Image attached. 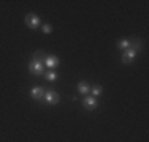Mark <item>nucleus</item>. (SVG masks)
<instances>
[{
  "label": "nucleus",
  "mask_w": 149,
  "mask_h": 142,
  "mask_svg": "<svg viewBox=\"0 0 149 142\" xmlns=\"http://www.w3.org/2000/svg\"><path fill=\"white\" fill-rule=\"evenodd\" d=\"M43 54H45L43 51H37L32 55V60L29 63V71L33 76H41V74H45V59L46 57Z\"/></svg>",
  "instance_id": "1"
},
{
  "label": "nucleus",
  "mask_w": 149,
  "mask_h": 142,
  "mask_svg": "<svg viewBox=\"0 0 149 142\" xmlns=\"http://www.w3.org/2000/svg\"><path fill=\"white\" fill-rule=\"evenodd\" d=\"M26 26L29 27V28H32V30H35V28H38L41 26V21H40V16H37L35 13H29L26 16Z\"/></svg>",
  "instance_id": "2"
},
{
  "label": "nucleus",
  "mask_w": 149,
  "mask_h": 142,
  "mask_svg": "<svg viewBox=\"0 0 149 142\" xmlns=\"http://www.w3.org/2000/svg\"><path fill=\"white\" fill-rule=\"evenodd\" d=\"M43 98H45L46 104H51V106H56L59 103V99H60L59 93H57V92H54V90H46Z\"/></svg>",
  "instance_id": "3"
},
{
  "label": "nucleus",
  "mask_w": 149,
  "mask_h": 142,
  "mask_svg": "<svg viewBox=\"0 0 149 142\" xmlns=\"http://www.w3.org/2000/svg\"><path fill=\"white\" fill-rule=\"evenodd\" d=\"M136 59V52L133 51V49H125V51H124V54H122V63L124 65H130V63H133V60Z\"/></svg>",
  "instance_id": "4"
},
{
  "label": "nucleus",
  "mask_w": 149,
  "mask_h": 142,
  "mask_svg": "<svg viewBox=\"0 0 149 142\" xmlns=\"http://www.w3.org/2000/svg\"><path fill=\"white\" fill-rule=\"evenodd\" d=\"M59 63H60L59 57H56V55H46V59H45V66H48L49 70L57 68Z\"/></svg>",
  "instance_id": "5"
},
{
  "label": "nucleus",
  "mask_w": 149,
  "mask_h": 142,
  "mask_svg": "<svg viewBox=\"0 0 149 142\" xmlns=\"http://www.w3.org/2000/svg\"><path fill=\"white\" fill-rule=\"evenodd\" d=\"M83 106L87 111H94V109L97 108V99L94 97H91V95H87V97H84V99H83Z\"/></svg>",
  "instance_id": "6"
},
{
  "label": "nucleus",
  "mask_w": 149,
  "mask_h": 142,
  "mask_svg": "<svg viewBox=\"0 0 149 142\" xmlns=\"http://www.w3.org/2000/svg\"><path fill=\"white\" fill-rule=\"evenodd\" d=\"M45 92H46V90H45L43 87H40V85H37V87H33V88L30 90V97L33 98V99H37V101H38V99H41V98L45 97Z\"/></svg>",
  "instance_id": "7"
},
{
  "label": "nucleus",
  "mask_w": 149,
  "mask_h": 142,
  "mask_svg": "<svg viewBox=\"0 0 149 142\" xmlns=\"http://www.w3.org/2000/svg\"><path fill=\"white\" fill-rule=\"evenodd\" d=\"M78 92H79L81 95H84V97H87V95L91 93V87L87 82H84V81H81V82H78Z\"/></svg>",
  "instance_id": "8"
},
{
  "label": "nucleus",
  "mask_w": 149,
  "mask_h": 142,
  "mask_svg": "<svg viewBox=\"0 0 149 142\" xmlns=\"http://www.w3.org/2000/svg\"><path fill=\"white\" fill-rule=\"evenodd\" d=\"M141 48H143V44H141L140 38H133V40H130V49H133L136 54H138V51H141Z\"/></svg>",
  "instance_id": "9"
},
{
  "label": "nucleus",
  "mask_w": 149,
  "mask_h": 142,
  "mask_svg": "<svg viewBox=\"0 0 149 142\" xmlns=\"http://www.w3.org/2000/svg\"><path fill=\"white\" fill-rule=\"evenodd\" d=\"M118 48L122 49V51H125V49L130 48V40H127V38H120L118 41Z\"/></svg>",
  "instance_id": "10"
},
{
  "label": "nucleus",
  "mask_w": 149,
  "mask_h": 142,
  "mask_svg": "<svg viewBox=\"0 0 149 142\" xmlns=\"http://www.w3.org/2000/svg\"><path fill=\"white\" fill-rule=\"evenodd\" d=\"M45 77H46V81H49V82H54V81L57 79V73H56L54 70H49V71L45 73Z\"/></svg>",
  "instance_id": "11"
},
{
  "label": "nucleus",
  "mask_w": 149,
  "mask_h": 142,
  "mask_svg": "<svg viewBox=\"0 0 149 142\" xmlns=\"http://www.w3.org/2000/svg\"><path fill=\"white\" fill-rule=\"evenodd\" d=\"M91 93H92V97H100L102 93H103V87L102 85H94V87L91 88Z\"/></svg>",
  "instance_id": "12"
},
{
  "label": "nucleus",
  "mask_w": 149,
  "mask_h": 142,
  "mask_svg": "<svg viewBox=\"0 0 149 142\" xmlns=\"http://www.w3.org/2000/svg\"><path fill=\"white\" fill-rule=\"evenodd\" d=\"M41 30H43V33L49 35V33H52V26L51 24H43V26H41Z\"/></svg>",
  "instance_id": "13"
}]
</instances>
